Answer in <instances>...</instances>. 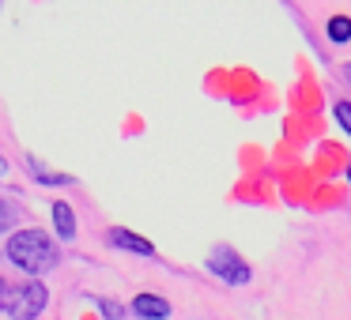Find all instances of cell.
Returning a JSON list of instances; mask_svg holds the SVG:
<instances>
[{"label": "cell", "mask_w": 351, "mask_h": 320, "mask_svg": "<svg viewBox=\"0 0 351 320\" xmlns=\"http://www.w3.org/2000/svg\"><path fill=\"white\" fill-rule=\"evenodd\" d=\"M4 256L27 275H46L61 264V249L57 241L38 226H27V230H12L8 245H4Z\"/></svg>", "instance_id": "obj_1"}, {"label": "cell", "mask_w": 351, "mask_h": 320, "mask_svg": "<svg viewBox=\"0 0 351 320\" xmlns=\"http://www.w3.org/2000/svg\"><path fill=\"white\" fill-rule=\"evenodd\" d=\"M49 305V290L46 282L27 279V282H0V309L12 320H34L42 317Z\"/></svg>", "instance_id": "obj_2"}, {"label": "cell", "mask_w": 351, "mask_h": 320, "mask_svg": "<svg viewBox=\"0 0 351 320\" xmlns=\"http://www.w3.org/2000/svg\"><path fill=\"white\" fill-rule=\"evenodd\" d=\"M208 271H215L223 282H230V286H242V282L253 279L250 264H245L230 245H215V249L208 252Z\"/></svg>", "instance_id": "obj_3"}, {"label": "cell", "mask_w": 351, "mask_h": 320, "mask_svg": "<svg viewBox=\"0 0 351 320\" xmlns=\"http://www.w3.org/2000/svg\"><path fill=\"white\" fill-rule=\"evenodd\" d=\"M106 241L114 245V249L136 252V256H155V245L147 241V237H140V234H132V230H125V226H110V230H106Z\"/></svg>", "instance_id": "obj_4"}, {"label": "cell", "mask_w": 351, "mask_h": 320, "mask_svg": "<svg viewBox=\"0 0 351 320\" xmlns=\"http://www.w3.org/2000/svg\"><path fill=\"white\" fill-rule=\"evenodd\" d=\"M132 312L140 320H167L170 317V302L162 294H136L132 297Z\"/></svg>", "instance_id": "obj_5"}, {"label": "cell", "mask_w": 351, "mask_h": 320, "mask_svg": "<svg viewBox=\"0 0 351 320\" xmlns=\"http://www.w3.org/2000/svg\"><path fill=\"white\" fill-rule=\"evenodd\" d=\"M49 211H53L57 237H61V241H72V237H76V215H72V207L64 204V200H57V204L49 207Z\"/></svg>", "instance_id": "obj_6"}, {"label": "cell", "mask_w": 351, "mask_h": 320, "mask_svg": "<svg viewBox=\"0 0 351 320\" xmlns=\"http://www.w3.org/2000/svg\"><path fill=\"white\" fill-rule=\"evenodd\" d=\"M27 166L34 170V177H38L42 185H76V177H72V174H53V170H46L38 159H27Z\"/></svg>", "instance_id": "obj_7"}, {"label": "cell", "mask_w": 351, "mask_h": 320, "mask_svg": "<svg viewBox=\"0 0 351 320\" xmlns=\"http://www.w3.org/2000/svg\"><path fill=\"white\" fill-rule=\"evenodd\" d=\"M328 38H332L336 46L351 42V19L348 16H332V19H328Z\"/></svg>", "instance_id": "obj_8"}, {"label": "cell", "mask_w": 351, "mask_h": 320, "mask_svg": "<svg viewBox=\"0 0 351 320\" xmlns=\"http://www.w3.org/2000/svg\"><path fill=\"white\" fill-rule=\"evenodd\" d=\"M19 219V207L12 204V200H0V234L4 230H12V222Z\"/></svg>", "instance_id": "obj_9"}, {"label": "cell", "mask_w": 351, "mask_h": 320, "mask_svg": "<svg viewBox=\"0 0 351 320\" xmlns=\"http://www.w3.org/2000/svg\"><path fill=\"white\" fill-rule=\"evenodd\" d=\"M332 114H336V121H340V129L351 136V102H336Z\"/></svg>", "instance_id": "obj_10"}, {"label": "cell", "mask_w": 351, "mask_h": 320, "mask_svg": "<svg viewBox=\"0 0 351 320\" xmlns=\"http://www.w3.org/2000/svg\"><path fill=\"white\" fill-rule=\"evenodd\" d=\"M99 312L106 320H121V305H114V302H99Z\"/></svg>", "instance_id": "obj_11"}, {"label": "cell", "mask_w": 351, "mask_h": 320, "mask_svg": "<svg viewBox=\"0 0 351 320\" xmlns=\"http://www.w3.org/2000/svg\"><path fill=\"white\" fill-rule=\"evenodd\" d=\"M8 174V162H4V155H0V177Z\"/></svg>", "instance_id": "obj_12"}, {"label": "cell", "mask_w": 351, "mask_h": 320, "mask_svg": "<svg viewBox=\"0 0 351 320\" xmlns=\"http://www.w3.org/2000/svg\"><path fill=\"white\" fill-rule=\"evenodd\" d=\"M343 76H348V79H351V64H348V68H343Z\"/></svg>", "instance_id": "obj_13"}, {"label": "cell", "mask_w": 351, "mask_h": 320, "mask_svg": "<svg viewBox=\"0 0 351 320\" xmlns=\"http://www.w3.org/2000/svg\"><path fill=\"white\" fill-rule=\"evenodd\" d=\"M348 181H351V162H348Z\"/></svg>", "instance_id": "obj_14"}]
</instances>
